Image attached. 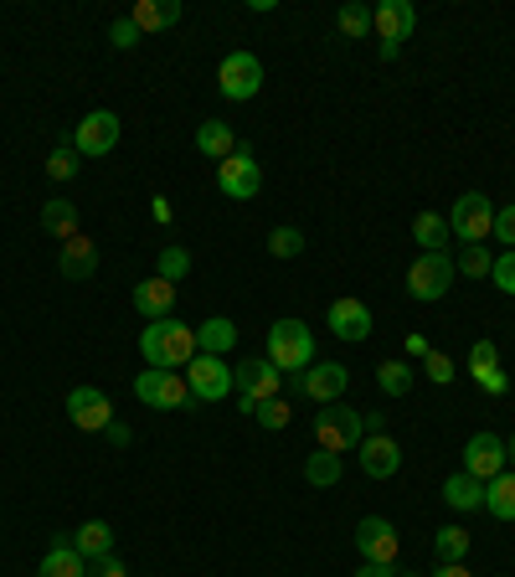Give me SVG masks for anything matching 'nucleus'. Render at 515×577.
<instances>
[{"instance_id":"nucleus-1","label":"nucleus","mask_w":515,"mask_h":577,"mask_svg":"<svg viewBox=\"0 0 515 577\" xmlns=\"http://www.w3.org/2000/svg\"><path fill=\"white\" fill-rule=\"evenodd\" d=\"M139 356H145V366H155V372H186L191 356H197V325H180L176 315L150 319L139 330Z\"/></svg>"},{"instance_id":"nucleus-2","label":"nucleus","mask_w":515,"mask_h":577,"mask_svg":"<svg viewBox=\"0 0 515 577\" xmlns=\"http://www.w3.org/2000/svg\"><path fill=\"white\" fill-rule=\"evenodd\" d=\"M268 361H274L284 377H299L315 366V336L304 319H274L268 325Z\"/></svg>"},{"instance_id":"nucleus-3","label":"nucleus","mask_w":515,"mask_h":577,"mask_svg":"<svg viewBox=\"0 0 515 577\" xmlns=\"http://www.w3.org/2000/svg\"><path fill=\"white\" fill-rule=\"evenodd\" d=\"M315 438H319V449H330V454H351V449H361V438H366V423H361L356 407L330 402V407L315 413Z\"/></svg>"},{"instance_id":"nucleus-4","label":"nucleus","mask_w":515,"mask_h":577,"mask_svg":"<svg viewBox=\"0 0 515 577\" xmlns=\"http://www.w3.org/2000/svg\"><path fill=\"white\" fill-rule=\"evenodd\" d=\"M278 387H284V372H278L274 361L263 356V361H238L233 366V392H238V407L253 418V407L258 402H268V398H278Z\"/></svg>"},{"instance_id":"nucleus-5","label":"nucleus","mask_w":515,"mask_h":577,"mask_svg":"<svg viewBox=\"0 0 515 577\" xmlns=\"http://www.w3.org/2000/svg\"><path fill=\"white\" fill-rule=\"evenodd\" d=\"M490 227H495V201L485 197V191H464L454 201V212H449V233L464 238V248H479V242L490 238Z\"/></svg>"},{"instance_id":"nucleus-6","label":"nucleus","mask_w":515,"mask_h":577,"mask_svg":"<svg viewBox=\"0 0 515 577\" xmlns=\"http://www.w3.org/2000/svg\"><path fill=\"white\" fill-rule=\"evenodd\" d=\"M454 253H423V259L407 268V294L423 299V304H438V299L454 289Z\"/></svg>"},{"instance_id":"nucleus-7","label":"nucleus","mask_w":515,"mask_h":577,"mask_svg":"<svg viewBox=\"0 0 515 577\" xmlns=\"http://www.w3.org/2000/svg\"><path fill=\"white\" fill-rule=\"evenodd\" d=\"M217 88L227 103H248L258 99V88H263V62L253 52H227L217 67Z\"/></svg>"},{"instance_id":"nucleus-8","label":"nucleus","mask_w":515,"mask_h":577,"mask_svg":"<svg viewBox=\"0 0 515 577\" xmlns=\"http://www.w3.org/2000/svg\"><path fill=\"white\" fill-rule=\"evenodd\" d=\"M67 140H73V150H78L83 160L109 155V150L120 145V114H114V109H93V114H83L78 129H73Z\"/></svg>"},{"instance_id":"nucleus-9","label":"nucleus","mask_w":515,"mask_h":577,"mask_svg":"<svg viewBox=\"0 0 515 577\" xmlns=\"http://www.w3.org/2000/svg\"><path fill=\"white\" fill-rule=\"evenodd\" d=\"M135 398L145 402V407H165V413H180L186 402H191V387H186V377L180 372H139L135 377Z\"/></svg>"},{"instance_id":"nucleus-10","label":"nucleus","mask_w":515,"mask_h":577,"mask_svg":"<svg viewBox=\"0 0 515 577\" xmlns=\"http://www.w3.org/2000/svg\"><path fill=\"white\" fill-rule=\"evenodd\" d=\"M186 387H191V398L197 402H222L233 398V366L222 356H191V366L180 372Z\"/></svg>"},{"instance_id":"nucleus-11","label":"nucleus","mask_w":515,"mask_h":577,"mask_svg":"<svg viewBox=\"0 0 515 577\" xmlns=\"http://www.w3.org/2000/svg\"><path fill=\"white\" fill-rule=\"evenodd\" d=\"M217 191L233 201H253L258 191H263V165H258V155H248L238 145V155H227L217 165Z\"/></svg>"},{"instance_id":"nucleus-12","label":"nucleus","mask_w":515,"mask_h":577,"mask_svg":"<svg viewBox=\"0 0 515 577\" xmlns=\"http://www.w3.org/2000/svg\"><path fill=\"white\" fill-rule=\"evenodd\" d=\"M304 392L310 402H319V407H330V402L346 398V387H351V372L340 366V361H315L310 372H299V377H289Z\"/></svg>"},{"instance_id":"nucleus-13","label":"nucleus","mask_w":515,"mask_h":577,"mask_svg":"<svg viewBox=\"0 0 515 577\" xmlns=\"http://www.w3.org/2000/svg\"><path fill=\"white\" fill-rule=\"evenodd\" d=\"M67 418H73V428H83V434H103V428L114 423V402H109L103 387H73V392H67Z\"/></svg>"},{"instance_id":"nucleus-14","label":"nucleus","mask_w":515,"mask_h":577,"mask_svg":"<svg viewBox=\"0 0 515 577\" xmlns=\"http://www.w3.org/2000/svg\"><path fill=\"white\" fill-rule=\"evenodd\" d=\"M397 547H402V537L387 516H366L356 526V552L366 562H397Z\"/></svg>"},{"instance_id":"nucleus-15","label":"nucleus","mask_w":515,"mask_h":577,"mask_svg":"<svg viewBox=\"0 0 515 577\" xmlns=\"http://www.w3.org/2000/svg\"><path fill=\"white\" fill-rule=\"evenodd\" d=\"M372 32H377L381 41H402L417 32V11L413 0H381V5H372Z\"/></svg>"},{"instance_id":"nucleus-16","label":"nucleus","mask_w":515,"mask_h":577,"mask_svg":"<svg viewBox=\"0 0 515 577\" xmlns=\"http://www.w3.org/2000/svg\"><path fill=\"white\" fill-rule=\"evenodd\" d=\"M356 454H361V469L372 479H392L402 469V443L392 434H366Z\"/></svg>"},{"instance_id":"nucleus-17","label":"nucleus","mask_w":515,"mask_h":577,"mask_svg":"<svg viewBox=\"0 0 515 577\" xmlns=\"http://www.w3.org/2000/svg\"><path fill=\"white\" fill-rule=\"evenodd\" d=\"M500 469H505V438H495V434H475L469 443H464V475H475V479H495Z\"/></svg>"},{"instance_id":"nucleus-18","label":"nucleus","mask_w":515,"mask_h":577,"mask_svg":"<svg viewBox=\"0 0 515 577\" xmlns=\"http://www.w3.org/2000/svg\"><path fill=\"white\" fill-rule=\"evenodd\" d=\"M325 319H330V330H336L340 340H351V346H356V340H366L372 330H377V325H372V310H366L361 299H336Z\"/></svg>"},{"instance_id":"nucleus-19","label":"nucleus","mask_w":515,"mask_h":577,"mask_svg":"<svg viewBox=\"0 0 515 577\" xmlns=\"http://www.w3.org/2000/svg\"><path fill=\"white\" fill-rule=\"evenodd\" d=\"M58 268H62V279H93L99 274V248H93V238H67L62 242V253H58Z\"/></svg>"},{"instance_id":"nucleus-20","label":"nucleus","mask_w":515,"mask_h":577,"mask_svg":"<svg viewBox=\"0 0 515 577\" xmlns=\"http://www.w3.org/2000/svg\"><path fill=\"white\" fill-rule=\"evenodd\" d=\"M186 16L180 11V0H139L135 11H129V21L139 26V37H155V32H171L176 21Z\"/></svg>"},{"instance_id":"nucleus-21","label":"nucleus","mask_w":515,"mask_h":577,"mask_svg":"<svg viewBox=\"0 0 515 577\" xmlns=\"http://www.w3.org/2000/svg\"><path fill=\"white\" fill-rule=\"evenodd\" d=\"M135 310L145 315V325L150 319H165L171 310H176V284H165L155 274V279H145V284H135Z\"/></svg>"},{"instance_id":"nucleus-22","label":"nucleus","mask_w":515,"mask_h":577,"mask_svg":"<svg viewBox=\"0 0 515 577\" xmlns=\"http://www.w3.org/2000/svg\"><path fill=\"white\" fill-rule=\"evenodd\" d=\"M37 577H88V557L73 547V537H58L52 541V552L41 557Z\"/></svg>"},{"instance_id":"nucleus-23","label":"nucleus","mask_w":515,"mask_h":577,"mask_svg":"<svg viewBox=\"0 0 515 577\" xmlns=\"http://www.w3.org/2000/svg\"><path fill=\"white\" fill-rule=\"evenodd\" d=\"M238 346V325L227 315H212L197 325V356H227Z\"/></svg>"},{"instance_id":"nucleus-24","label":"nucleus","mask_w":515,"mask_h":577,"mask_svg":"<svg viewBox=\"0 0 515 577\" xmlns=\"http://www.w3.org/2000/svg\"><path fill=\"white\" fill-rule=\"evenodd\" d=\"M197 150L206 160H227V155H238V135H233V124H222V120H206L197 129Z\"/></svg>"},{"instance_id":"nucleus-25","label":"nucleus","mask_w":515,"mask_h":577,"mask_svg":"<svg viewBox=\"0 0 515 577\" xmlns=\"http://www.w3.org/2000/svg\"><path fill=\"white\" fill-rule=\"evenodd\" d=\"M73 547H78L88 562L114 557V526H109V520H88V526H78V531H73Z\"/></svg>"},{"instance_id":"nucleus-26","label":"nucleus","mask_w":515,"mask_h":577,"mask_svg":"<svg viewBox=\"0 0 515 577\" xmlns=\"http://www.w3.org/2000/svg\"><path fill=\"white\" fill-rule=\"evenodd\" d=\"M485 511L495 520H515V469H500L495 479H485Z\"/></svg>"},{"instance_id":"nucleus-27","label":"nucleus","mask_w":515,"mask_h":577,"mask_svg":"<svg viewBox=\"0 0 515 577\" xmlns=\"http://www.w3.org/2000/svg\"><path fill=\"white\" fill-rule=\"evenodd\" d=\"M41 233L47 238H78V206L73 201H62V197H52L47 206H41Z\"/></svg>"},{"instance_id":"nucleus-28","label":"nucleus","mask_w":515,"mask_h":577,"mask_svg":"<svg viewBox=\"0 0 515 577\" xmlns=\"http://www.w3.org/2000/svg\"><path fill=\"white\" fill-rule=\"evenodd\" d=\"M443 500L454 505V511H479L485 505V479H475V475H449L443 479Z\"/></svg>"},{"instance_id":"nucleus-29","label":"nucleus","mask_w":515,"mask_h":577,"mask_svg":"<svg viewBox=\"0 0 515 577\" xmlns=\"http://www.w3.org/2000/svg\"><path fill=\"white\" fill-rule=\"evenodd\" d=\"M340 475H346V469H340V454H330V449H315V454L304 459V479H310L315 490H336Z\"/></svg>"},{"instance_id":"nucleus-30","label":"nucleus","mask_w":515,"mask_h":577,"mask_svg":"<svg viewBox=\"0 0 515 577\" xmlns=\"http://www.w3.org/2000/svg\"><path fill=\"white\" fill-rule=\"evenodd\" d=\"M413 238L423 253H449V217H434V212H423L413 222Z\"/></svg>"},{"instance_id":"nucleus-31","label":"nucleus","mask_w":515,"mask_h":577,"mask_svg":"<svg viewBox=\"0 0 515 577\" xmlns=\"http://www.w3.org/2000/svg\"><path fill=\"white\" fill-rule=\"evenodd\" d=\"M377 387L387 392V398H407V392H413V366H407V361H381Z\"/></svg>"},{"instance_id":"nucleus-32","label":"nucleus","mask_w":515,"mask_h":577,"mask_svg":"<svg viewBox=\"0 0 515 577\" xmlns=\"http://www.w3.org/2000/svg\"><path fill=\"white\" fill-rule=\"evenodd\" d=\"M434 552H438V562H464V552H469V531H464V526H438Z\"/></svg>"},{"instance_id":"nucleus-33","label":"nucleus","mask_w":515,"mask_h":577,"mask_svg":"<svg viewBox=\"0 0 515 577\" xmlns=\"http://www.w3.org/2000/svg\"><path fill=\"white\" fill-rule=\"evenodd\" d=\"M340 37H351V41H361V37H372V5H340Z\"/></svg>"},{"instance_id":"nucleus-34","label":"nucleus","mask_w":515,"mask_h":577,"mask_svg":"<svg viewBox=\"0 0 515 577\" xmlns=\"http://www.w3.org/2000/svg\"><path fill=\"white\" fill-rule=\"evenodd\" d=\"M490 268H495L490 248H464L454 259V274H464V279H490Z\"/></svg>"},{"instance_id":"nucleus-35","label":"nucleus","mask_w":515,"mask_h":577,"mask_svg":"<svg viewBox=\"0 0 515 577\" xmlns=\"http://www.w3.org/2000/svg\"><path fill=\"white\" fill-rule=\"evenodd\" d=\"M268 253H274V259H299V253H304V233L289 227V222L274 227V233H268Z\"/></svg>"},{"instance_id":"nucleus-36","label":"nucleus","mask_w":515,"mask_h":577,"mask_svg":"<svg viewBox=\"0 0 515 577\" xmlns=\"http://www.w3.org/2000/svg\"><path fill=\"white\" fill-rule=\"evenodd\" d=\"M78 150H73V140H62L58 145V150H52V155H47V176H52V180H73V176H78Z\"/></svg>"},{"instance_id":"nucleus-37","label":"nucleus","mask_w":515,"mask_h":577,"mask_svg":"<svg viewBox=\"0 0 515 577\" xmlns=\"http://www.w3.org/2000/svg\"><path fill=\"white\" fill-rule=\"evenodd\" d=\"M253 418H258V428H268V434H278V428H289V402H284V398L258 402V407H253Z\"/></svg>"},{"instance_id":"nucleus-38","label":"nucleus","mask_w":515,"mask_h":577,"mask_svg":"<svg viewBox=\"0 0 515 577\" xmlns=\"http://www.w3.org/2000/svg\"><path fill=\"white\" fill-rule=\"evenodd\" d=\"M186 274H191V253H186V248H165V253H160V279L180 284Z\"/></svg>"},{"instance_id":"nucleus-39","label":"nucleus","mask_w":515,"mask_h":577,"mask_svg":"<svg viewBox=\"0 0 515 577\" xmlns=\"http://www.w3.org/2000/svg\"><path fill=\"white\" fill-rule=\"evenodd\" d=\"M469 372H475V377H485V372H500L495 340H475V351H469Z\"/></svg>"},{"instance_id":"nucleus-40","label":"nucleus","mask_w":515,"mask_h":577,"mask_svg":"<svg viewBox=\"0 0 515 577\" xmlns=\"http://www.w3.org/2000/svg\"><path fill=\"white\" fill-rule=\"evenodd\" d=\"M423 372H428L434 387H449V381H454V361L443 356V351H428V356H423Z\"/></svg>"},{"instance_id":"nucleus-41","label":"nucleus","mask_w":515,"mask_h":577,"mask_svg":"<svg viewBox=\"0 0 515 577\" xmlns=\"http://www.w3.org/2000/svg\"><path fill=\"white\" fill-rule=\"evenodd\" d=\"M490 238L500 248H515V206H495V227H490Z\"/></svg>"},{"instance_id":"nucleus-42","label":"nucleus","mask_w":515,"mask_h":577,"mask_svg":"<svg viewBox=\"0 0 515 577\" xmlns=\"http://www.w3.org/2000/svg\"><path fill=\"white\" fill-rule=\"evenodd\" d=\"M490 279H495V289L515 294V248H505V253L495 259V268H490Z\"/></svg>"},{"instance_id":"nucleus-43","label":"nucleus","mask_w":515,"mask_h":577,"mask_svg":"<svg viewBox=\"0 0 515 577\" xmlns=\"http://www.w3.org/2000/svg\"><path fill=\"white\" fill-rule=\"evenodd\" d=\"M109 41H114L120 52H129V47H139V26L129 16H120L114 26H109Z\"/></svg>"},{"instance_id":"nucleus-44","label":"nucleus","mask_w":515,"mask_h":577,"mask_svg":"<svg viewBox=\"0 0 515 577\" xmlns=\"http://www.w3.org/2000/svg\"><path fill=\"white\" fill-rule=\"evenodd\" d=\"M479 387H485V392H490V398H505V392H511V381H505V372H485V377H475Z\"/></svg>"},{"instance_id":"nucleus-45","label":"nucleus","mask_w":515,"mask_h":577,"mask_svg":"<svg viewBox=\"0 0 515 577\" xmlns=\"http://www.w3.org/2000/svg\"><path fill=\"white\" fill-rule=\"evenodd\" d=\"M103 438H109L114 449H129V443H135V434H129L124 423H109V428H103Z\"/></svg>"},{"instance_id":"nucleus-46","label":"nucleus","mask_w":515,"mask_h":577,"mask_svg":"<svg viewBox=\"0 0 515 577\" xmlns=\"http://www.w3.org/2000/svg\"><path fill=\"white\" fill-rule=\"evenodd\" d=\"M88 577H129V573H124L120 557H103V562H93V573H88Z\"/></svg>"},{"instance_id":"nucleus-47","label":"nucleus","mask_w":515,"mask_h":577,"mask_svg":"<svg viewBox=\"0 0 515 577\" xmlns=\"http://www.w3.org/2000/svg\"><path fill=\"white\" fill-rule=\"evenodd\" d=\"M356 577H397V562H361Z\"/></svg>"},{"instance_id":"nucleus-48","label":"nucleus","mask_w":515,"mask_h":577,"mask_svg":"<svg viewBox=\"0 0 515 577\" xmlns=\"http://www.w3.org/2000/svg\"><path fill=\"white\" fill-rule=\"evenodd\" d=\"M434 577H469V567H464V562H438Z\"/></svg>"},{"instance_id":"nucleus-49","label":"nucleus","mask_w":515,"mask_h":577,"mask_svg":"<svg viewBox=\"0 0 515 577\" xmlns=\"http://www.w3.org/2000/svg\"><path fill=\"white\" fill-rule=\"evenodd\" d=\"M361 423H366V434H387V418H381V413H361Z\"/></svg>"},{"instance_id":"nucleus-50","label":"nucleus","mask_w":515,"mask_h":577,"mask_svg":"<svg viewBox=\"0 0 515 577\" xmlns=\"http://www.w3.org/2000/svg\"><path fill=\"white\" fill-rule=\"evenodd\" d=\"M150 206H155V222H171V201H165V197H155Z\"/></svg>"},{"instance_id":"nucleus-51","label":"nucleus","mask_w":515,"mask_h":577,"mask_svg":"<svg viewBox=\"0 0 515 577\" xmlns=\"http://www.w3.org/2000/svg\"><path fill=\"white\" fill-rule=\"evenodd\" d=\"M505 464L515 469V434H511V443H505Z\"/></svg>"},{"instance_id":"nucleus-52","label":"nucleus","mask_w":515,"mask_h":577,"mask_svg":"<svg viewBox=\"0 0 515 577\" xmlns=\"http://www.w3.org/2000/svg\"><path fill=\"white\" fill-rule=\"evenodd\" d=\"M397 577H423V573H397Z\"/></svg>"}]
</instances>
